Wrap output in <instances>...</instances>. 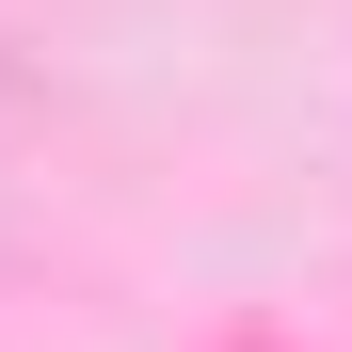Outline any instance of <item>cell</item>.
Segmentation results:
<instances>
[{"label": "cell", "instance_id": "6da1fadb", "mask_svg": "<svg viewBox=\"0 0 352 352\" xmlns=\"http://www.w3.org/2000/svg\"><path fill=\"white\" fill-rule=\"evenodd\" d=\"M0 80H16V65H0Z\"/></svg>", "mask_w": 352, "mask_h": 352}]
</instances>
